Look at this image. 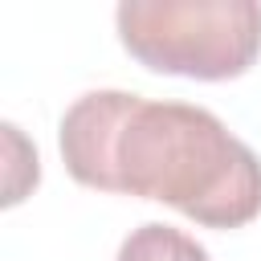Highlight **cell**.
<instances>
[{"label":"cell","mask_w":261,"mask_h":261,"mask_svg":"<svg viewBox=\"0 0 261 261\" xmlns=\"http://www.w3.org/2000/svg\"><path fill=\"white\" fill-rule=\"evenodd\" d=\"M57 147L82 188L159 200L204 228L261 216L257 151L204 106L90 90L61 114Z\"/></svg>","instance_id":"obj_1"},{"label":"cell","mask_w":261,"mask_h":261,"mask_svg":"<svg viewBox=\"0 0 261 261\" xmlns=\"http://www.w3.org/2000/svg\"><path fill=\"white\" fill-rule=\"evenodd\" d=\"M122 49L155 73L228 82L261 57V4L253 0H122Z\"/></svg>","instance_id":"obj_2"},{"label":"cell","mask_w":261,"mask_h":261,"mask_svg":"<svg viewBox=\"0 0 261 261\" xmlns=\"http://www.w3.org/2000/svg\"><path fill=\"white\" fill-rule=\"evenodd\" d=\"M114 261H208V249L171 224L147 220V224L130 228V237L118 245Z\"/></svg>","instance_id":"obj_3"},{"label":"cell","mask_w":261,"mask_h":261,"mask_svg":"<svg viewBox=\"0 0 261 261\" xmlns=\"http://www.w3.org/2000/svg\"><path fill=\"white\" fill-rule=\"evenodd\" d=\"M4 130V147H8V179H4V208H12V204H20L33 188H37V179H41V167H37V147L20 135V126L16 122H4L0 126Z\"/></svg>","instance_id":"obj_4"}]
</instances>
